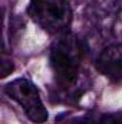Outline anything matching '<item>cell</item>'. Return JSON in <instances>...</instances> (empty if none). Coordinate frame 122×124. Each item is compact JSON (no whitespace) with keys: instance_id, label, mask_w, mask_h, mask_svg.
<instances>
[{"instance_id":"obj_1","label":"cell","mask_w":122,"mask_h":124,"mask_svg":"<svg viewBox=\"0 0 122 124\" xmlns=\"http://www.w3.org/2000/svg\"><path fill=\"white\" fill-rule=\"evenodd\" d=\"M82 45L79 39L70 33H62L50 48V68L55 79L62 90H70L76 85L81 65H82Z\"/></svg>"},{"instance_id":"obj_2","label":"cell","mask_w":122,"mask_h":124,"mask_svg":"<svg viewBox=\"0 0 122 124\" xmlns=\"http://www.w3.org/2000/svg\"><path fill=\"white\" fill-rule=\"evenodd\" d=\"M27 13L42 29L58 35L65 33L72 20L69 0H32Z\"/></svg>"},{"instance_id":"obj_3","label":"cell","mask_w":122,"mask_h":124,"mask_svg":"<svg viewBox=\"0 0 122 124\" xmlns=\"http://www.w3.org/2000/svg\"><path fill=\"white\" fill-rule=\"evenodd\" d=\"M6 95L16 101L25 114L29 117L33 123H45L49 118L47 110L43 105V101L40 98L39 90L36 85L26 78H16L10 81L7 85H4Z\"/></svg>"},{"instance_id":"obj_4","label":"cell","mask_w":122,"mask_h":124,"mask_svg":"<svg viewBox=\"0 0 122 124\" xmlns=\"http://www.w3.org/2000/svg\"><path fill=\"white\" fill-rule=\"evenodd\" d=\"M96 69L114 82L122 79V45L114 43L106 46L96 59Z\"/></svg>"},{"instance_id":"obj_5","label":"cell","mask_w":122,"mask_h":124,"mask_svg":"<svg viewBox=\"0 0 122 124\" xmlns=\"http://www.w3.org/2000/svg\"><path fill=\"white\" fill-rule=\"evenodd\" d=\"M66 124H122V114L121 113H106V114L88 113L85 116L70 118Z\"/></svg>"},{"instance_id":"obj_6","label":"cell","mask_w":122,"mask_h":124,"mask_svg":"<svg viewBox=\"0 0 122 124\" xmlns=\"http://www.w3.org/2000/svg\"><path fill=\"white\" fill-rule=\"evenodd\" d=\"M14 69V65L12 59L6 58V55H3V62H1V77H7L9 74H12V71Z\"/></svg>"}]
</instances>
